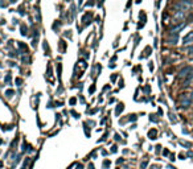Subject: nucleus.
<instances>
[{
	"mask_svg": "<svg viewBox=\"0 0 193 169\" xmlns=\"http://www.w3.org/2000/svg\"><path fill=\"white\" fill-rule=\"evenodd\" d=\"M192 73H193V67H190V66H187V67H184L183 70L180 71L179 77H180V78H183V77H187L188 74H192Z\"/></svg>",
	"mask_w": 193,
	"mask_h": 169,
	"instance_id": "obj_1",
	"label": "nucleus"
},
{
	"mask_svg": "<svg viewBox=\"0 0 193 169\" xmlns=\"http://www.w3.org/2000/svg\"><path fill=\"white\" fill-rule=\"evenodd\" d=\"M184 12L183 11H179V12H176V15H175V19H173V22H181L183 20H184Z\"/></svg>",
	"mask_w": 193,
	"mask_h": 169,
	"instance_id": "obj_2",
	"label": "nucleus"
},
{
	"mask_svg": "<svg viewBox=\"0 0 193 169\" xmlns=\"http://www.w3.org/2000/svg\"><path fill=\"white\" fill-rule=\"evenodd\" d=\"M183 42H184L185 45H188V44L193 42V32H189L187 36H185V37H184V40H183Z\"/></svg>",
	"mask_w": 193,
	"mask_h": 169,
	"instance_id": "obj_3",
	"label": "nucleus"
},
{
	"mask_svg": "<svg viewBox=\"0 0 193 169\" xmlns=\"http://www.w3.org/2000/svg\"><path fill=\"white\" fill-rule=\"evenodd\" d=\"M175 7H176V8H179V9H181V11H184V9H188V5H185L184 3H177Z\"/></svg>",
	"mask_w": 193,
	"mask_h": 169,
	"instance_id": "obj_4",
	"label": "nucleus"
},
{
	"mask_svg": "<svg viewBox=\"0 0 193 169\" xmlns=\"http://www.w3.org/2000/svg\"><path fill=\"white\" fill-rule=\"evenodd\" d=\"M122 110H123V106H122V104H119V106H118V108H117V111H115V115H119V112H120Z\"/></svg>",
	"mask_w": 193,
	"mask_h": 169,
	"instance_id": "obj_5",
	"label": "nucleus"
},
{
	"mask_svg": "<svg viewBox=\"0 0 193 169\" xmlns=\"http://www.w3.org/2000/svg\"><path fill=\"white\" fill-rule=\"evenodd\" d=\"M155 135H156V131H155V129H152V131L150 132V136H151V139H155V137H153Z\"/></svg>",
	"mask_w": 193,
	"mask_h": 169,
	"instance_id": "obj_6",
	"label": "nucleus"
},
{
	"mask_svg": "<svg viewBox=\"0 0 193 169\" xmlns=\"http://www.w3.org/2000/svg\"><path fill=\"white\" fill-rule=\"evenodd\" d=\"M12 94H13L12 90H8V91H7V96H12Z\"/></svg>",
	"mask_w": 193,
	"mask_h": 169,
	"instance_id": "obj_7",
	"label": "nucleus"
},
{
	"mask_svg": "<svg viewBox=\"0 0 193 169\" xmlns=\"http://www.w3.org/2000/svg\"><path fill=\"white\" fill-rule=\"evenodd\" d=\"M110 165V163H109V161H106V163H103V166H109Z\"/></svg>",
	"mask_w": 193,
	"mask_h": 169,
	"instance_id": "obj_8",
	"label": "nucleus"
},
{
	"mask_svg": "<svg viewBox=\"0 0 193 169\" xmlns=\"http://www.w3.org/2000/svg\"><path fill=\"white\" fill-rule=\"evenodd\" d=\"M16 83H17V86H20V83H21V81H20V79H16Z\"/></svg>",
	"mask_w": 193,
	"mask_h": 169,
	"instance_id": "obj_9",
	"label": "nucleus"
},
{
	"mask_svg": "<svg viewBox=\"0 0 193 169\" xmlns=\"http://www.w3.org/2000/svg\"><path fill=\"white\" fill-rule=\"evenodd\" d=\"M184 2H185V3H190V0H183V3H184Z\"/></svg>",
	"mask_w": 193,
	"mask_h": 169,
	"instance_id": "obj_10",
	"label": "nucleus"
}]
</instances>
